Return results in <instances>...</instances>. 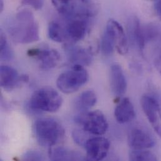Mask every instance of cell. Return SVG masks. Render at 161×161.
<instances>
[{"label": "cell", "mask_w": 161, "mask_h": 161, "mask_svg": "<svg viewBox=\"0 0 161 161\" xmlns=\"http://www.w3.org/2000/svg\"><path fill=\"white\" fill-rule=\"evenodd\" d=\"M8 32L17 43L27 44L39 40V28L33 14L28 9L19 11L8 23Z\"/></svg>", "instance_id": "1"}, {"label": "cell", "mask_w": 161, "mask_h": 161, "mask_svg": "<svg viewBox=\"0 0 161 161\" xmlns=\"http://www.w3.org/2000/svg\"><path fill=\"white\" fill-rule=\"evenodd\" d=\"M101 50L103 55L108 56L116 49L120 55L128 52V41L122 26L115 20L110 19L106 25L101 40Z\"/></svg>", "instance_id": "2"}, {"label": "cell", "mask_w": 161, "mask_h": 161, "mask_svg": "<svg viewBox=\"0 0 161 161\" xmlns=\"http://www.w3.org/2000/svg\"><path fill=\"white\" fill-rule=\"evenodd\" d=\"M33 130L37 142L41 146L49 148L60 143L65 136L62 125L52 118L37 120L35 122Z\"/></svg>", "instance_id": "3"}, {"label": "cell", "mask_w": 161, "mask_h": 161, "mask_svg": "<svg viewBox=\"0 0 161 161\" xmlns=\"http://www.w3.org/2000/svg\"><path fill=\"white\" fill-rule=\"evenodd\" d=\"M62 102V97L57 90L45 87L34 92L29 101V107L35 111L55 112L61 107Z\"/></svg>", "instance_id": "4"}, {"label": "cell", "mask_w": 161, "mask_h": 161, "mask_svg": "<svg viewBox=\"0 0 161 161\" xmlns=\"http://www.w3.org/2000/svg\"><path fill=\"white\" fill-rule=\"evenodd\" d=\"M88 74L81 65H74L72 69L60 75L57 80L58 89L64 93L77 92L88 80Z\"/></svg>", "instance_id": "5"}, {"label": "cell", "mask_w": 161, "mask_h": 161, "mask_svg": "<svg viewBox=\"0 0 161 161\" xmlns=\"http://www.w3.org/2000/svg\"><path fill=\"white\" fill-rule=\"evenodd\" d=\"M75 120L82 125L85 131L95 136H102L108 129L107 119L98 110L81 113L76 117Z\"/></svg>", "instance_id": "6"}, {"label": "cell", "mask_w": 161, "mask_h": 161, "mask_svg": "<svg viewBox=\"0 0 161 161\" xmlns=\"http://www.w3.org/2000/svg\"><path fill=\"white\" fill-rule=\"evenodd\" d=\"M143 111L155 132L161 137V109L158 101L150 95L141 98Z\"/></svg>", "instance_id": "7"}, {"label": "cell", "mask_w": 161, "mask_h": 161, "mask_svg": "<svg viewBox=\"0 0 161 161\" xmlns=\"http://www.w3.org/2000/svg\"><path fill=\"white\" fill-rule=\"evenodd\" d=\"M84 146L86 151V159L100 161L108 154L110 141L103 137H95L86 140Z\"/></svg>", "instance_id": "8"}, {"label": "cell", "mask_w": 161, "mask_h": 161, "mask_svg": "<svg viewBox=\"0 0 161 161\" xmlns=\"http://www.w3.org/2000/svg\"><path fill=\"white\" fill-rule=\"evenodd\" d=\"M27 54L29 57L38 60L40 62V68L43 70H50L56 67L61 60L60 53L54 49H30Z\"/></svg>", "instance_id": "9"}, {"label": "cell", "mask_w": 161, "mask_h": 161, "mask_svg": "<svg viewBox=\"0 0 161 161\" xmlns=\"http://www.w3.org/2000/svg\"><path fill=\"white\" fill-rule=\"evenodd\" d=\"M0 74L1 86L6 90H14L29 80L28 75H19L15 69L7 65L1 66Z\"/></svg>", "instance_id": "10"}, {"label": "cell", "mask_w": 161, "mask_h": 161, "mask_svg": "<svg viewBox=\"0 0 161 161\" xmlns=\"http://www.w3.org/2000/svg\"><path fill=\"white\" fill-rule=\"evenodd\" d=\"M128 143L133 150L147 149L155 145L153 138L147 132L139 128L130 130L128 136Z\"/></svg>", "instance_id": "11"}, {"label": "cell", "mask_w": 161, "mask_h": 161, "mask_svg": "<svg viewBox=\"0 0 161 161\" xmlns=\"http://www.w3.org/2000/svg\"><path fill=\"white\" fill-rule=\"evenodd\" d=\"M90 20L81 18L67 19L65 30L67 38L74 42L81 40L85 36L89 26Z\"/></svg>", "instance_id": "12"}, {"label": "cell", "mask_w": 161, "mask_h": 161, "mask_svg": "<svg viewBox=\"0 0 161 161\" xmlns=\"http://www.w3.org/2000/svg\"><path fill=\"white\" fill-rule=\"evenodd\" d=\"M127 33L131 43L140 51H143L146 39L139 19L136 16H131L127 21Z\"/></svg>", "instance_id": "13"}, {"label": "cell", "mask_w": 161, "mask_h": 161, "mask_svg": "<svg viewBox=\"0 0 161 161\" xmlns=\"http://www.w3.org/2000/svg\"><path fill=\"white\" fill-rule=\"evenodd\" d=\"M110 86L115 96L120 97L127 90V80L122 67L119 64H113L110 67Z\"/></svg>", "instance_id": "14"}, {"label": "cell", "mask_w": 161, "mask_h": 161, "mask_svg": "<svg viewBox=\"0 0 161 161\" xmlns=\"http://www.w3.org/2000/svg\"><path fill=\"white\" fill-rule=\"evenodd\" d=\"M65 50L67 52L69 60L74 65L84 67L92 63L93 56L92 52L89 50L69 45L67 46Z\"/></svg>", "instance_id": "15"}, {"label": "cell", "mask_w": 161, "mask_h": 161, "mask_svg": "<svg viewBox=\"0 0 161 161\" xmlns=\"http://www.w3.org/2000/svg\"><path fill=\"white\" fill-rule=\"evenodd\" d=\"M114 115L116 120L120 124L128 123L135 118V109L129 98H124L119 102L115 107Z\"/></svg>", "instance_id": "16"}, {"label": "cell", "mask_w": 161, "mask_h": 161, "mask_svg": "<svg viewBox=\"0 0 161 161\" xmlns=\"http://www.w3.org/2000/svg\"><path fill=\"white\" fill-rule=\"evenodd\" d=\"M97 103V95L91 90L82 92L75 101L76 108L81 113L86 112Z\"/></svg>", "instance_id": "17"}, {"label": "cell", "mask_w": 161, "mask_h": 161, "mask_svg": "<svg viewBox=\"0 0 161 161\" xmlns=\"http://www.w3.org/2000/svg\"><path fill=\"white\" fill-rule=\"evenodd\" d=\"M80 155L77 153L69 151L64 147H50L49 157L52 161H74L79 160Z\"/></svg>", "instance_id": "18"}, {"label": "cell", "mask_w": 161, "mask_h": 161, "mask_svg": "<svg viewBox=\"0 0 161 161\" xmlns=\"http://www.w3.org/2000/svg\"><path fill=\"white\" fill-rule=\"evenodd\" d=\"M48 36L55 42L62 43L67 39L65 28L56 21H52L48 26Z\"/></svg>", "instance_id": "19"}, {"label": "cell", "mask_w": 161, "mask_h": 161, "mask_svg": "<svg viewBox=\"0 0 161 161\" xmlns=\"http://www.w3.org/2000/svg\"><path fill=\"white\" fill-rule=\"evenodd\" d=\"M75 0H52L58 13L66 19L69 18L74 11Z\"/></svg>", "instance_id": "20"}, {"label": "cell", "mask_w": 161, "mask_h": 161, "mask_svg": "<svg viewBox=\"0 0 161 161\" xmlns=\"http://www.w3.org/2000/svg\"><path fill=\"white\" fill-rule=\"evenodd\" d=\"M129 159L133 161H157L156 156L152 152L142 150H133L129 153Z\"/></svg>", "instance_id": "21"}, {"label": "cell", "mask_w": 161, "mask_h": 161, "mask_svg": "<svg viewBox=\"0 0 161 161\" xmlns=\"http://www.w3.org/2000/svg\"><path fill=\"white\" fill-rule=\"evenodd\" d=\"M0 53L1 60L3 61H10L13 59V54L6 38L3 31L1 32V42H0Z\"/></svg>", "instance_id": "22"}, {"label": "cell", "mask_w": 161, "mask_h": 161, "mask_svg": "<svg viewBox=\"0 0 161 161\" xmlns=\"http://www.w3.org/2000/svg\"><path fill=\"white\" fill-rule=\"evenodd\" d=\"M23 159L25 161H43L45 158L43 154L38 151H28L23 156Z\"/></svg>", "instance_id": "23"}, {"label": "cell", "mask_w": 161, "mask_h": 161, "mask_svg": "<svg viewBox=\"0 0 161 161\" xmlns=\"http://www.w3.org/2000/svg\"><path fill=\"white\" fill-rule=\"evenodd\" d=\"M22 5H28L36 10L41 9L44 4L43 0H21Z\"/></svg>", "instance_id": "24"}, {"label": "cell", "mask_w": 161, "mask_h": 161, "mask_svg": "<svg viewBox=\"0 0 161 161\" xmlns=\"http://www.w3.org/2000/svg\"><path fill=\"white\" fill-rule=\"evenodd\" d=\"M154 1V10L157 15L161 19V0H156Z\"/></svg>", "instance_id": "25"}, {"label": "cell", "mask_w": 161, "mask_h": 161, "mask_svg": "<svg viewBox=\"0 0 161 161\" xmlns=\"http://www.w3.org/2000/svg\"><path fill=\"white\" fill-rule=\"evenodd\" d=\"M3 8H4V3H3V0H1V1H0V9H1V11H2L3 10Z\"/></svg>", "instance_id": "26"}, {"label": "cell", "mask_w": 161, "mask_h": 161, "mask_svg": "<svg viewBox=\"0 0 161 161\" xmlns=\"http://www.w3.org/2000/svg\"><path fill=\"white\" fill-rule=\"evenodd\" d=\"M147 1H156V0H147Z\"/></svg>", "instance_id": "27"}]
</instances>
